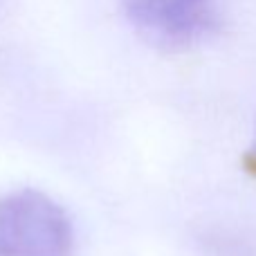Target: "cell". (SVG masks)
<instances>
[{
  "instance_id": "obj_1",
  "label": "cell",
  "mask_w": 256,
  "mask_h": 256,
  "mask_svg": "<svg viewBox=\"0 0 256 256\" xmlns=\"http://www.w3.org/2000/svg\"><path fill=\"white\" fill-rule=\"evenodd\" d=\"M74 232L48 194L18 189L0 198V256H72Z\"/></svg>"
},
{
  "instance_id": "obj_2",
  "label": "cell",
  "mask_w": 256,
  "mask_h": 256,
  "mask_svg": "<svg viewBox=\"0 0 256 256\" xmlns=\"http://www.w3.org/2000/svg\"><path fill=\"white\" fill-rule=\"evenodd\" d=\"M130 27L160 50H189L220 27L218 0H120Z\"/></svg>"
},
{
  "instance_id": "obj_3",
  "label": "cell",
  "mask_w": 256,
  "mask_h": 256,
  "mask_svg": "<svg viewBox=\"0 0 256 256\" xmlns=\"http://www.w3.org/2000/svg\"><path fill=\"white\" fill-rule=\"evenodd\" d=\"M216 252L220 256H256V245L243 238H220L216 240Z\"/></svg>"
},
{
  "instance_id": "obj_4",
  "label": "cell",
  "mask_w": 256,
  "mask_h": 256,
  "mask_svg": "<svg viewBox=\"0 0 256 256\" xmlns=\"http://www.w3.org/2000/svg\"><path fill=\"white\" fill-rule=\"evenodd\" d=\"M254 160H256V135H254Z\"/></svg>"
}]
</instances>
